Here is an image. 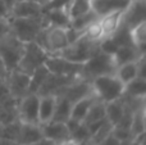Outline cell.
I'll return each instance as SVG.
<instances>
[{"label":"cell","instance_id":"cell-28","mask_svg":"<svg viewBox=\"0 0 146 145\" xmlns=\"http://www.w3.org/2000/svg\"><path fill=\"white\" fill-rule=\"evenodd\" d=\"M129 130H131L132 138L145 132V105L140 107L139 109H136L133 112Z\"/></svg>","mask_w":146,"mask_h":145},{"label":"cell","instance_id":"cell-38","mask_svg":"<svg viewBox=\"0 0 146 145\" xmlns=\"http://www.w3.org/2000/svg\"><path fill=\"white\" fill-rule=\"evenodd\" d=\"M0 18H9V12H8L5 4L3 0H0Z\"/></svg>","mask_w":146,"mask_h":145},{"label":"cell","instance_id":"cell-37","mask_svg":"<svg viewBox=\"0 0 146 145\" xmlns=\"http://www.w3.org/2000/svg\"><path fill=\"white\" fill-rule=\"evenodd\" d=\"M27 145H56V144L54 143V141L49 140V139L42 138V139H40V140L35 141V143H31V144H27Z\"/></svg>","mask_w":146,"mask_h":145},{"label":"cell","instance_id":"cell-7","mask_svg":"<svg viewBox=\"0 0 146 145\" xmlns=\"http://www.w3.org/2000/svg\"><path fill=\"white\" fill-rule=\"evenodd\" d=\"M49 54L38 45L37 43H27L25 46V53H23L21 62L18 64L17 69L25 72L27 74H31L37 67L42 66L45 63Z\"/></svg>","mask_w":146,"mask_h":145},{"label":"cell","instance_id":"cell-6","mask_svg":"<svg viewBox=\"0 0 146 145\" xmlns=\"http://www.w3.org/2000/svg\"><path fill=\"white\" fill-rule=\"evenodd\" d=\"M35 43H37L49 55L59 54L69 44L66 28L55 27V26H49L44 28L36 37Z\"/></svg>","mask_w":146,"mask_h":145},{"label":"cell","instance_id":"cell-33","mask_svg":"<svg viewBox=\"0 0 146 145\" xmlns=\"http://www.w3.org/2000/svg\"><path fill=\"white\" fill-rule=\"evenodd\" d=\"M111 135L119 141H129L132 140V134L129 128L119 127V126H113L111 130Z\"/></svg>","mask_w":146,"mask_h":145},{"label":"cell","instance_id":"cell-32","mask_svg":"<svg viewBox=\"0 0 146 145\" xmlns=\"http://www.w3.org/2000/svg\"><path fill=\"white\" fill-rule=\"evenodd\" d=\"M90 138H91L90 131H88L87 126H86L83 122L80 123V125L71 132V139L73 141H76V143H81V141L87 140V139H90Z\"/></svg>","mask_w":146,"mask_h":145},{"label":"cell","instance_id":"cell-4","mask_svg":"<svg viewBox=\"0 0 146 145\" xmlns=\"http://www.w3.org/2000/svg\"><path fill=\"white\" fill-rule=\"evenodd\" d=\"M25 46L26 44L15 37L10 31L0 39V57L4 62L8 73L17 69L25 53Z\"/></svg>","mask_w":146,"mask_h":145},{"label":"cell","instance_id":"cell-23","mask_svg":"<svg viewBox=\"0 0 146 145\" xmlns=\"http://www.w3.org/2000/svg\"><path fill=\"white\" fill-rule=\"evenodd\" d=\"M72 104L73 103L71 100H68L66 96L62 95H56V104H55V110L51 121L55 122H64L71 117V109H72Z\"/></svg>","mask_w":146,"mask_h":145},{"label":"cell","instance_id":"cell-8","mask_svg":"<svg viewBox=\"0 0 146 145\" xmlns=\"http://www.w3.org/2000/svg\"><path fill=\"white\" fill-rule=\"evenodd\" d=\"M17 118L22 123L38 122V94H27L17 102Z\"/></svg>","mask_w":146,"mask_h":145},{"label":"cell","instance_id":"cell-17","mask_svg":"<svg viewBox=\"0 0 146 145\" xmlns=\"http://www.w3.org/2000/svg\"><path fill=\"white\" fill-rule=\"evenodd\" d=\"M42 18L46 27L55 26V27H68L71 25V17L67 9H50L42 13Z\"/></svg>","mask_w":146,"mask_h":145},{"label":"cell","instance_id":"cell-19","mask_svg":"<svg viewBox=\"0 0 146 145\" xmlns=\"http://www.w3.org/2000/svg\"><path fill=\"white\" fill-rule=\"evenodd\" d=\"M145 53L140 51L139 49L135 45H121L117 48V50L114 51L113 57L114 61H115L117 66H121L124 63H132V62H136L137 59L141 55H144Z\"/></svg>","mask_w":146,"mask_h":145},{"label":"cell","instance_id":"cell-11","mask_svg":"<svg viewBox=\"0 0 146 145\" xmlns=\"http://www.w3.org/2000/svg\"><path fill=\"white\" fill-rule=\"evenodd\" d=\"M42 15V5L36 0H18L9 10V18H37Z\"/></svg>","mask_w":146,"mask_h":145},{"label":"cell","instance_id":"cell-44","mask_svg":"<svg viewBox=\"0 0 146 145\" xmlns=\"http://www.w3.org/2000/svg\"><path fill=\"white\" fill-rule=\"evenodd\" d=\"M3 127H4V125L0 123V138H3Z\"/></svg>","mask_w":146,"mask_h":145},{"label":"cell","instance_id":"cell-21","mask_svg":"<svg viewBox=\"0 0 146 145\" xmlns=\"http://www.w3.org/2000/svg\"><path fill=\"white\" fill-rule=\"evenodd\" d=\"M124 113V103L122 100V96L113 102L105 103V118L108 122H110L113 126L118 125L122 120Z\"/></svg>","mask_w":146,"mask_h":145},{"label":"cell","instance_id":"cell-27","mask_svg":"<svg viewBox=\"0 0 146 145\" xmlns=\"http://www.w3.org/2000/svg\"><path fill=\"white\" fill-rule=\"evenodd\" d=\"M105 120V103L100 102V100H95L94 104L90 107L87 114H86L83 123L85 125H90L96 121Z\"/></svg>","mask_w":146,"mask_h":145},{"label":"cell","instance_id":"cell-30","mask_svg":"<svg viewBox=\"0 0 146 145\" xmlns=\"http://www.w3.org/2000/svg\"><path fill=\"white\" fill-rule=\"evenodd\" d=\"M83 36L87 37L88 40L94 41V43H99V41L104 37L103 30H101V26H100L99 19L94 21L91 25H88L87 27L85 28V31H83Z\"/></svg>","mask_w":146,"mask_h":145},{"label":"cell","instance_id":"cell-36","mask_svg":"<svg viewBox=\"0 0 146 145\" xmlns=\"http://www.w3.org/2000/svg\"><path fill=\"white\" fill-rule=\"evenodd\" d=\"M119 144H121V141L117 140V139L110 134V135L106 136V138L104 139V140L101 141L99 145H119Z\"/></svg>","mask_w":146,"mask_h":145},{"label":"cell","instance_id":"cell-31","mask_svg":"<svg viewBox=\"0 0 146 145\" xmlns=\"http://www.w3.org/2000/svg\"><path fill=\"white\" fill-rule=\"evenodd\" d=\"M111 130H113V125H111L110 122H108V121H105V122H104L103 125H101L100 127L91 135V140H92L96 145H99L104 139L106 138V136L110 135Z\"/></svg>","mask_w":146,"mask_h":145},{"label":"cell","instance_id":"cell-26","mask_svg":"<svg viewBox=\"0 0 146 145\" xmlns=\"http://www.w3.org/2000/svg\"><path fill=\"white\" fill-rule=\"evenodd\" d=\"M49 74H50V72L46 68L45 64L37 67V68L30 74V94H37V91L40 90V87L42 86V84L45 82V80L48 78Z\"/></svg>","mask_w":146,"mask_h":145},{"label":"cell","instance_id":"cell-20","mask_svg":"<svg viewBox=\"0 0 146 145\" xmlns=\"http://www.w3.org/2000/svg\"><path fill=\"white\" fill-rule=\"evenodd\" d=\"M95 100H98L95 98V95L90 94V95H87V96H85V98H82V99L74 102L72 104L71 117H69V118L78 121V122H83V120H85V117H86V114H87L88 109H90V107L94 104V102H95Z\"/></svg>","mask_w":146,"mask_h":145},{"label":"cell","instance_id":"cell-45","mask_svg":"<svg viewBox=\"0 0 146 145\" xmlns=\"http://www.w3.org/2000/svg\"><path fill=\"white\" fill-rule=\"evenodd\" d=\"M17 1H18V0H17Z\"/></svg>","mask_w":146,"mask_h":145},{"label":"cell","instance_id":"cell-1","mask_svg":"<svg viewBox=\"0 0 146 145\" xmlns=\"http://www.w3.org/2000/svg\"><path fill=\"white\" fill-rule=\"evenodd\" d=\"M92 94L98 100L109 103L117 100L123 95L124 85L114 74H101L91 80Z\"/></svg>","mask_w":146,"mask_h":145},{"label":"cell","instance_id":"cell-10","mask_svg":"<svg viewBox=\"0 0 146 145\" xmlns=\"http://www.w3.org/2000/svg\"><path fill=\"white\" fill-rule=\"evenodd\" d=\"M49 72L58 76H81L83 64L72 63L59 55H48L45 63Z\"/></svg>","mask_w":146,"mask_h":145},{"label":"cell","instance_id":"cell-2","mask_svg":"<svg viewBox=\"0 0 146 145\" xmlns=\"http://www.w3.org/2000/svg\"><path fill=\"white\" fill-rule=\"evenodd\" d=\"M99 49V43H94V41L88 40L85 36H81L78 40L74 43H71L63 49L59 54L56 55L62 57V58L67 59V61L72 62V63L83 64L88 61L92 55H95Z\"/></svg>","mask_w":146,"mask_h":145},{"label":"cell","instance_id":"cell-42","mask_svg":"<svg viewBox=\"0 0 146 145\" xmlns=\"http://www.w3.org/2000/svg\"><path fill=\"white\" fill-rule=\"evenodd\" d=\"M77 145H96V144L94 143L90 138V139H87V140H83V141H81V143H77Z\"/></svg>","mask_w":146,"mask_h":145},{"label":"cell","instance_id":"cell-39","mask_svg":"<svg viewBox=\"0 0 146 145\" xmlns=\"http://www.w3.org/2000/svg\"><path fill=\"white\" fill-rule=\"evenodd\" d=\"M7 76H8V71H7V68H5V64H4V62H3L1 57H0V77L5 80Z\"/></svg>","mask_w":146,"mask_h":145},{"label":"cell","instance_id":"cell-16","mask_svg":"<svg viewBox=\"0 0 146 145\" xmlns=\"http://www.w3.org/2000/svg\"><path fill=\"white\" fill-rule=\"evenodd\" d=\"M123 12L124 10H117V12L108 13V14L99 18L104 37H110L119 28V26L122 23V18H123Z\"/></svg>","mask_w":146,"mask_h":145},{"label":"cell","instance_id":"cell-24","mask_svg":"<svg viewBox=\"0 0 146 145\" xmlns=\"http://www.w3.org/2000/svg\"><path fill=\"white\" fill-rule=\"evenodd\" d=\"M136 62H132V63H124V64H121V66L117 67L115 72H114V76H115L123 85L128 84L129 81H132L133 78H136V77L139 76Z\"/></svg>","mask_w":146,"mask_h":145},{"label":"cell","instance_id":"cell-13","mask_svg":"<svg viewBox=\"0 0 146 145\" xmlns=\"http://www.w3.org/2000/svg\"><path fill=\"white\" fill-rule=\"evenodd\" d=\"M41 130H42L44 138L54 141L55 144H59V143H62V141L71 138V134H69L68 128H67L64 122L50 121V122L42 123V125H41Z\"/></svg>","mask_w":146,"mask_h":145},{"label":"cell","instance_id":"cell-15","mask_svg":"<svg viewBox=\"0 0 146 145\" xmlns=\"http://www.w3.org/2000/svg\"><path fill=\"white\" fill-rule=\"evenodd\" d=\"M56 104V95H38V122H50Z\"/></svg>","mask_w":146,"mask_h":145},{"label":"cell","instance_id":"cell-18","mask_svg":"<svg viewBox=\"0 0 146 145\" xmlns=\"http://www.w3.org/2000/svg\"><path fill=\"white\" fill-rule=\"evenodd\" d=\"M42 130H41V125H33V123H22L21 122V130L19 136H18L17 143L19 145H27L31 143L42 139Z\"/></svg>","mask_w":146,"mask_h":145},{"label":"cell","instance_id":"cell-40","mask_svg":"<svg viewBox=\"0 0 146 145\" xmlns=\"http://www.w3.org/2000/svg\"><path fill=\"white\" fill-rule=\"evenodd\" d=\"M17 1V0H3V3L5 4V7H7V9H8V12H9L10 9H12V7L14 5V3Z\"/></svg>","mask_w":146,"mask_h":145},{"label":"cell","instance_id":"cell-9","mask_svg":"<svg viewBox=\"0 0 146 145\" xmlns=\"http://www.w3.org/2000/svg\"><path fill=\"white\" fill-rule=\"evenodd\" d=\"M5 85L8 87L10 96L15 100H19L22 96L30 94V74L14 69L9 72L5 78Z\"/></svg>","mask_w":146,"mask_h":145},{"label":"cell","instance_id":"cell-34","mask_svg":"<svg viewBox=\"0 0 146 145\" xmlns=\"http://www.w3.org/2000/svg\"><path fill=\"white\" fill-rule=\"evenodd\" d=\"M72 0H49L45 5H42V13L50 9H67L68 10Z\"/></svg>","mask_w":146,"mask_h":145},{"label":"cell","instance_id":"cell-12","mask_svg":"<svg viewBox=\"0 0 146 145\" xmlns=\"http://www.w3.org/2000/svg\"><path fill=\"white\" fill-rule=\"evenodd\" d=\"M144 21H146L145 0H131L128 7L123 12L122 25L126 26L127 28H131Z\"/></svg>","mask_w":146,"mask_h":145},{"label":"cell","instance_id":"cell-41","mask_svg":"<svg viewBox=\"0 0 146 145\" xmlns=\"http://www.w3.org/2000/svg\"><path fill=\"white\" fill-rule=\"evenodd\" d=\"M56 145H77V143H76V141H73L72 139L69 138V139H67V140L62 141V143H59V144H56Z\"/></svg>","mask_w":146,"mask_h":145},{"label":"cell","instance_id":"cell-3","mask_svg":"<svg viewBox=\"0 0 146 145\" xmlns=\"http://www.w3.org/2000/svg\"><path fill=\"white\" fill-rule=\"evenodd\" d=\"M10 32L22 43H32L46 27L42 15L37 18H9Z\"/></svg>","mask_w":146,"mask_h":145},{"label":"cell","instance_id":"cell-43","mask_svg":"<svg viewBox=\"0 0 146 145\" xmlns=\"http://www.w3.org/2000/svg\"><path fill=\"white\" fill-rule=\"evenodd\" d=\"M36 1H37V3H40V4H41V5H45V4H46V3H48V1H49V0H36Z\"/></svg>","mask_w":146,"mask_h":145},{"label":"cell","instance_id":"cell-35","mask_svg":"<svg viewBox=\"0 0 146 145\" xmlns=\"http://www.w3.org/2000/svg\"><path fill=\"white\" fill-rule=\"evenodd\" d=\"M10 31L9 18H0V39Z\"/></svg>","mask_w":146,"mask_h":145},{"label":"cell","instance_id":"cell-22","mask_svg":"<svg viewBox=\"0 0 146 145\" xmlns=\"http://www.w3.org/2000/svg\"><path fill=\"white\" fill-rule=\"evenodd\" d=\"M124 95L135 99H145L146 98V77L133 78L128 84L124 85Z\"/></svg>","mask_w":146,"mask_h":145},{"label":"cell","instance_id":"cell-29","mask_svg":"<svg viewBox=\"0 0 146 145\" xmlns=\"http://www.w3.org/2000/svg\"><path fill=\"white\" fill-rule=\"evenodd\" d=\"M96 19H99L98 15H96L92 10H88V12L83 13V14L72 18V19H71V25H69V26L73 27L74 30L83 32V31H85V28L87 27L88 25H91V23H92L94 21H96Z\"/></svg>","mask_w":146,"mask_h":145},{"label":"cell","instance_id":"cell-5","mask_svg":"<svg viewBox=\"0 0 146 145\" xmlns=\"http://www.w3.org/2000/svg\"><path fill=\"white\" fill-rule=\"evenodd\" d=\"M117 67L118 66L114 61L113 54L103 53L99 50L86 63H83L81 76L91 81L94 77L101 76V74H114Z\"/></svg>","mask_w":146,"mask_h":145},{"label":"cell","instance_id":"cell-25","mask_svg":"<svg viewBox=\"0 0 146 145\" xmlns=\"http://www.w3.org/2000/svg\"><path fill=\"white\" fill-rule=\"evenodd\" d=\"M129 37L131 41L140 51L145 53L146 46V21L137 23L136 26L129 28Z\"/></svg>","mask_w":146,"mask_h":145},{"label":"cell","instance_id":"cell-14","mask_svg":"<svg viewBox=\"0 0 146 145\" xmlns=\"http://www.w3.org/2000/svg\"><path fill=\"white\" fill-rule=\"evenodd\" d=\"M131 0H90L91 10L99 18L117 10H124Z\"/></svg>","mask_w":146,"mask_h":145}]
</instances>
